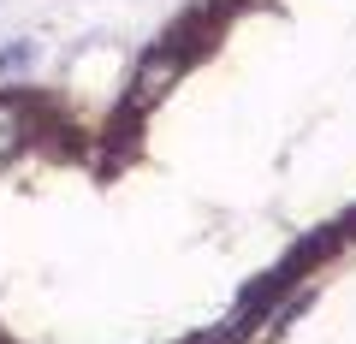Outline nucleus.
<instances>
[{
	"label": "nucleus",
	"instance_id": "nucleus-1",
	"mask_svg": "<svg viewBox=\"0 0 356 344\" xmlns=\"http://www.w3.org/2000/svg\"><path fill=\"white\" fill-rule=\"evenodd\" d=\"M356 268V0H178L102 90L0 83V344H261Z\"/></svg>",
	"mask_w": 356,
	"mask_h": 344
}]
</instances>
